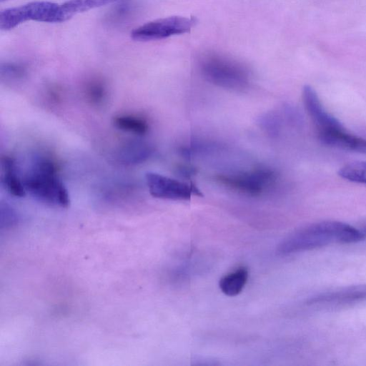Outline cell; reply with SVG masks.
I'll return each mask as SVG.
<instances>
[{"instance_id":"obj_3","label":"cell","mask_w":366,"mask_h":366,"mask_svg":"<svg viewBox=\"0 0 366 366\" xmlns=\"http://www.w3.org/2000/svg\"><path fill=\"white\" fill-rule=\"evenodd\" d=\"M199 68L208 81L224 89L242 91L250 84L251 73L247 66L224 55L204 54L199 60Z\"/></svg>"},{"instance_id":"obj_4","label":"cell","mask_w":366,"mask_h":366,"mask_svg":"<svg viewBox=\"0 0 366 366\" xmlns=\"http://www.w3.org/2000/svg\"><path fill=\"white\" fill-rule=\"evenodd\" d=\"M70 19L61 4L50 1H32L24 5L6 9L0 13V28L10 30L29 20L42 22H63Z\"/></svg>"},{"instance_id":"obj_14","label":"cell","mask_w":366,"mask_h":366,"mask_svg":"<svg viewBox=\"0 0 366 366\" xmlns=\"http://www.w3.org/2000/svg\"><path fill=\"white\" fill-rule=\"evenodd\" d=\"M249 277L247 268L242 267L221 278L219 286L222 292L229 297L239 295L244 289Z\"/></svg>"},{"instance_id":"obj_8","label":"cell","mask_w":366,"mask_h":366,"mask_svg":"<svg viewBox=\"0 0 366 366\" xmlns=\"http://www.w3.org/2000/svg\"><path fill=\"white\" fill-rule=\"evenodd\" d=\"M302 101L317 134L344 129L342 124L325 109L317 93L309 85L302 89Z\"/></svg>"},{"instance_id":"obj_16","label":"cell","mask_w":366,"mask_h":366,"mask_svg":"<svg viewBox=\"0 0 366 366\" xmlns=\"http://www.w3.org/2000/svg\"><path fill=\"white\" fill-rule=\"evenodd\" d=\"M338 174L347 181L366 184V162L348 163L340 169Z\"/></svg>"},{"instance_id":"obj_18","label":"cell","mask_w":366,"mask_h":366,"mask_svg":"<svg viewBox=\"0 0 366 366\" xmlns=\"http://www.w3.org/2000/svg\"><path fill=\"white\" fill-rule=\"evenodd\" d=\"M26 74V67L19 63L6 62L1 66V76L9 79H20Z\"/></svg>"},{"instance_id":"obj_19","label":"cell","mask_w":366,"mask_h":366,"mask_svg":"<svg viewBox=\"0 0 366 366\" xmlns=\"http://www.w3.org/2000/svg\"><path fill=\"white\" fill-rule=\"evenodd\" d=\"M259 123L263 129L271 135H276L280 128V122L274 113H268L259 119Z\"/></svg>"},{"instance_id":"obj_9","label":"cell","mask_w":366,"mask_h":366,"mask_svg":"<svg viewBox=\"0 0 366 366\" xmlns=\"http://www.w3.org/2000/svg\"><path fill=\"white\" fill-rule=\"evenodd\" d=\"M366 301V287H350L327 292L311 297L307 303L322 307H337Z\"/></svg>"},{"instance_id":"obj_20","label":"cell","mask_w":366,"mask_h":366,"mask_svg":"<svg viewBox=\"0 0 366 366\" xmlns=\"http://www.w3.org/2000/svg\"><path fill=\"white\" fill-rule=\"evenodd\" d=\"M365 235H366V227L362 230Z\"/></svg>"},{"instance_id":"obj_5","label":"cell","mask_w":366,"mask_h":366,"mask_svg":"<svg viewBox=\"0 0 366 366\" xmlns=\"http://www.w3.org/2000/svg\"><path fill=\"white\" fill-rule=\"evenodd\" d=\"M217 181L232 190L250 196H258L272 187L276 179V173L267 167H259L245 172L221 174Z\"/></svg>"},{"instance_id":"obj_10","label":"cell","mask_w":366,"mask_h":366,"mask_svg":"<svg viewBox=\"0 0 366 366\" xmlns=\"http://www.w3.org/2000/svg\"><path fill=\"white\" fill-rule=\"evenodd\" d=\"M153 153L152 147L142 140H129L122 144L114 152V159L124 165H136L147 160Z\"/></svg>"},{"instance_id":"obj_2","label":"cell","mask_w":366,"mask_h":366,"mask_svg":"<svg viewBox=\"0 0 366 366\" xmlns=\"http://www.w3.org/2000/svg\"><path fill=\"white\" fill-rule=\"evenodd\" d=\"M23 180L26 191L37 200L62 208L69 206L68 191L59 176L56 162L50 157H34Z\"/></svg>"},{"instance_id":"obj_17","label":"cell","mask_w":366,"mask_h":366,"mask_svg":"<svg viewBox=\"0 0 366 366\" xmlns=\"http://www.w3.org/2000/svg\"><path fill=\"white\" fill-rule=\"evenodd\" d=\"M117 0H69L61 4L65 13L71 18L73 15L106 5Z\"/></svg>"},{"instance_id":"obj_13","label":"cell","mask_w":366,"mask_h":366,"mask_svg":"<svg viewBox=\"0 0 366 366\" xmlns=\"http://www.w3.org/2000/svg\"><path fill=\"white\" fill-rule=\"evenodd\" d=\"M112 124L119 130L137 135L147 134L149 127L145 118L130 114H119L114 117Z\"/></svg>"},{"instance_id":"obj_11","label":"cell","mask_w":366,"mask_h":366,"mask_svg":"<svg viewBox=\"0 0 366 366\" xmlns=\"http://www.w3.org/2000/svg\"><path fill=\"white\" fill-rule=\"evenodd\" d=\"M317 136L320 142L325 145L366 154V139L347 132L345 128Z\"/></svg>"},{"instance_id":"obj_1","label":"cell","mask_w":366,"mask_h":366,"mask_svg":"<svg viewBox=\"0 0 366 366\" xmlns=\"http://www.w3.org/2000/svg\"><path fill=\"white\" fill-rule=\"evenodd\" d=\"M365 235L351 225L337 221H325L309 225L285 238L277 247L282 254L310 250L332 243H354Z\"/></svg>"},{"instance_id":"obj_7","label":"cell","mask_w":366,"mask_h":366,"mask_svg":"<svg viewBox=\"0 0 366 366\" xmlns=\"http://www.w3.org/2000/svg\"><path fill=\"white\" fill-rule=\"evenodd\" d=\"M146 184L152 196L170 200H189L192 195H201L192 184H187L158 173L148 172Z\"/></svg>"},{"instance_id":"obj_12","label":"cell","mask_w":366,"mask_h":366,"mask_svg":"<svg viewBox=\"0 0 366 366\" xmlns=\"http://www.w3.org/2000/svg\"><path fill=\"white\" fill-rule=\"evenodd\" d=\"M1 179L5 189L11 195L23 197L26 194L24 180L19 176L16 162L9 156H4L1 159Z\"/></svg>"},{"instance_id":"obj_15","label":"cell","mask_w":366,"mask_h":366,"mask_svg":"<svg viewBox=\"0 0 366 366\" xmlns=\"http://www.w3.org/2000/svg\"><path fill=\"white\" fill-rule=\"evenodd\" d=\"M86 100L93 106H101L107 97V88L104 82L99 78L89 79L84 86Z\"/></svg>"},{"instance_id":"obj_6","label":"cell","mask_w":366,"mask_h":366,"mask_svg":"<svg viewBox=\"0 0 366 366\" xmlns=\"http://www.w3.org/2000/svg\"><path fill=\"white\" fill-rule=\"evenodd\" d=\"M195 21L184 16H169L147 22L135 28L131 37L136 41L161 39L189 32Z\"/></svg>"},{"instance_id":"obj_21","label":"cell","mask_w":366,"mask_h":366,"mask_svg":"<svg viewBox=\"0 0 366 366\" xmlns=\"http://www.w3.org/2000/svg\"><path fill=\"white\" fill-rule=\"evenodd\" d=\"M9 1V0H0L1 3L5 2V1Z\"/></svg>"}]
</instances>
